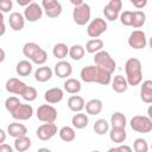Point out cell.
<instances>
[{
  "label": "cell",
  "instance_id": "obj_1",
  "mask_svg": "<svg viewBox=\"0 0 152 152\" xmlns=\"http://www.w3.org/2000/svg\"><path fill=\"white\" fill-rule=\"evenodd\" d=\"M126 78L129 86H138L142 80V66L138 58H128L125 63Z\"/></svg>",
  "mask_w": 152,
  "mask_h": 152
},
{
  "label": "cell",
  "instance_id": "obj_2",
  "mask_svg": "<svg viewBox=\"0 0 152 152\" xmlns=\"http://www.w3.org/2000/svg\"><path fill=\"white\" fill-rule=\"evenodd\" d=\"M94 62H95V65L97 66H101L108 71H110L112 74L114 72V70L116 69V63L115 61L113 59V57L109 55L108 51L106 50H100L95 53L94 56Z\"/></svg>",
  "mask_w": 152,
  "mask_h": 152
},
{
  "label": "cell",
  "instance_id": "obj_3",
  "mask_svg": "<svg viewBox=\"0 0 152 152\" xmlns=\"http://www.w3.org/2000/svg\"><path fill=\"white\" fill-rule=\"evenodd\" d=\"M131 128L138 133H148L152 131V120L146 115H134L131 119Z\"/></svg>",
  "mask_w": 152,
  "mask_h": 152
},
{
  "label": "cell",
  "instance_id": "obj_4",
  "mask_svg": "<svg viewBox=\"0 0 152 152\" xmlns=\"http://www.w3.org/2000/svg\"><path fill=\"white\" fill-rule=\"evenodd\" d=\"M90 15H91V11L88 4H82L81 6H76L72 11V19L80 26L86 25L90 20Z\"/></svg>",
  "mask_w": 152,
  "mask_h": 152
},
{
  "label": "cell",
  "instance_id": "obj_5",
  "mask_svg": "<svg viewBox=\"0 0 152 152\" xmlns=\"http://www.w3.org/2000/svg\"><path fill=\"white\" fill-rule=\"evenodd\" d=\"M37 119L42 122H55L57 119V110L53 106L50 104H42L37 109Z\"/></svg>",
  "mask_w": 152,
  "mask_h": 152
},
{
  "label": "cell",
  "instance_id": "obj_6",
  "mask_svg": "<svg viewBox=\"0 0 152 152\" xmlns=\"http://www.w3.org/2000/svg\"><path fill=\"white\" fill-rule=\"evenodd\" d=\"M121 8H122V0H109V2L103 7V14L107 20L114 21L120 17Z\"/></svg>",
  "mask_w": 152,
  "mask_h": 152
},
{
  "label": "cell",
  "instance_id": "obj_7",
  "mask_svg": "<svg viewBox=\"0 0 152 152\" xmlns=\"http://www.w3.org/2000/svg\"><path fill=\"white\" fill-rule=\"evenodd\" d=\"M106 31H107V23L102 18L93 19L87 27V33L90 38H97Z\"/></svg>",
  "mask_w": 152,
  "mask_h": 152
},
{
  "label": "cell",
  "instance_id": "obj_8",
  "mask_svg": "<svg viewBox=\"0 0 152 152\" xmlns=\"http://www.w3.org/2000/svg\"><path fill=\"white\" fill-rule=\"evenodd\" d=\"M56 133H57V126L55 125V122H44L36 131V135L42 141L50 140L56 135Z\"/></svg>",
  "mask_w": 152,
  "mask_h": 152
},
{
  "label": "cell",
  "instance_id": "obj_9",
  "mask_svg": "<svg viewBox=\"0 0 152 152\" xmlns=\"http://www.w3.org/2000/svg\"><path fill=\"white\" fill-rule=\"evenodd\" d=\"M42 7L49 18H57L62 13V5L58 0H42Z\"/></svg>",
  "mask_w": 152,
  "mask_h": 152
},
{
  "label": "cell",
  "instance_id": "obj_10",
  "mask_svg": "<svg viewBox=\"0 0 152 152\" xmlns=\"http://www.w3.org/2000/svg\"><path fill=\"white\" fill-rule=\"evenodd\" d=\"M43 13H44L43 7L40 5H38V4H36V2L30 4L24 10V17H25V19L27 21H31V23H34V21L42 19Z\"/></svg>",
  "mask_w": 152,
  "mask_h": 152
},
{
  "label": "cell",
  "instance_id": "obj_11",
  "mask_svg": "<svg viewBox=\"0 0 152 152\" xmlns=\"http://www.w3.org/2000/svg\"><path fill=\"white\" fill-rule=\"evenodd\" d=\"M147 44V40H146V34L144 31L141 30H134L131 34H129V38H128V45L135 50H140V49H144Z\"/></svg>",
  "mask_w": 152,
  "mask_h": 152
},
{
  "label": "cell",
  "instance_id": "obj_12",
  "mask_svg": "<svg viewBox=\"0 0 152 152\" xmlns=\"http://www.w3.org/2000/svg\"><path fill=\"white\" fill-rule=\"evenodd\" d=\"M11 115L15 120H28L33 115V108L31 104L19 103L12 112Z\"/></svg>",
  "mask_w": 152,
  "mask_h": 152
},
{
  "label": "cell",
  "instance_id": "obj_13",
  "mask_svg": "<svg viewBox=\"0 0 152 152\" xmlns=\"http://www.w3.org/2000/svg\"><path fill=\"white\" fill-rule=\"evenodd\" d=\"M26 87H27V86H26L23 81H20L19 78H15V77H12V78L7 80V82H6V84H5L6 90H7L8 93L15 94V95H21Z\"/></svg>",
  "mask_w": 152,
  "mask_h": 152
},
{
  "label": "cell",
  "instance_id": "obj_14",
  "mask_svg": "<svg viewBox=\"0 0 152 152\" xmlns=\"http://www.w3.org/2000/svg\"><path fill=\"white\" fill-rule=\"evenodd\" d=\"M53 71L59 78H68L72 74V66H71V64L69 62L61 59L59 62H57L55 64Z\"/></svg>",
  "mask_w": 152,
  "mask_h": 152
},
{
  "label": "cell",
  "instance_id": "obj_15",
  "mask_svg": "<svg viewBox=\"0 0 152 152\" xmlns=\"http://www.w3.org/2000/svg\"><path fill=\"white\" fill-rule=\"evenodd\" d=\"M64 97V93L61 88L58 87H55V88H50L48 89L45 93H44V99L48 103H51V104H55V103H58L63 100Z\"/></svg>",
  "mask_w": 152,
  "mask_h": 152
},
{
  "label": "cell",
  "instance_id": "obj_16",
  "mask_svg": "<svg viewBox=\"0 0 152 152\" xmlns=\"http://www.w3.org/2000/svg\"><path fill=\"white\" fill-rule=\"evenodd\" d=\"M8 23L13 31H21L25 25V17L19 12H13L10 14Z\"/></svg>",
  "mask_w": 152,
  "mask_h": 152
},
{
  "label": "cell",
  "instance_id": "obj_17",
  "mask_svg": "<svg viewBox=\"0 0 152 152\" xmlns=\"http://www.w3.org/2000/svg\"><path fill=\"white\" fill-rule=\"evenodd\" d=\"M96 75H97V65H87V66L82 68V70L80 72L81 80L86 83L95 82Z\"/></svg>",
  "mask_w": 152,
  "mask_h": 152
},
{
  "label": "cell",
  "instance_id": "obj_18",
  "mask_svg": "<svg viewBox=\"0 0 152 152\" xmlns=\"http://www.w3.org/2000/svg\"><path fill=\"white\" fill-rule=\"evenodd\" d=\"M128 82L127 78L124 77L122 75H116L114 76V78L112 80V88L115 93L118 94H122L128 89Z\"/></svg>",
  "mask_w": 152,
  "mask_h": 152
},
{
  "label": "cell",
  "instance_id": "obj_19",
  "mask_svg": "<svg viewBox=\"0 0 152 152\" xmlns=\"http://www.w3.org/2000/svg\"><path fill=\"white\" fill-rule=\"evenodd\" d=\"M7 133H8L11 137H13V138L15 139V138L26 135L27 128H26V126L23 125V124H19V122H11V124L7 126Z\"/></svg>",
  "mask_w": 152,
  "mask_h": 152
},
{
  "label": "cell",
  "instance_id": "obj_20",
  "mask_svg": "<svg viewBox=\"0 0 152 152\" xmlns=\"http://www.w3.org/2000/svg\"><path fill=\"white\" fill-rule=\"evenodd\" d=\"M68 107L70 110L77 113V112H82L83 108H86V102L84 99L80 95H72L68 99Z\"/></svg>",
  "mask_w": 152,
  "mask_h": 152
},
{
  "label": "cell",
  "instance_id": "obj_21",
  "mask_svg": "<svg viewBox=\"0 0 152 152\" xmlns=\"http://www.w3.org/2000/svg\"><path fill=\"white\" fill-rule=\"evenodd\" d=\"M140 99L145 103H152V80L142 82L140 88Z\"/></svg>",
  "mask_w": 152,
  "mask_h": 152
},
{
  "label": "cell",
  "instance_id": "obj_22",
  "mask_svg": "<svg viewBox=\"0 0 152 152\" xmlns=\"http://www.w3.org/2000/svg\"><path fill=\"white\" fill-rule=\"evenodd\" d=\"M109 138L115 144H122L127 138V132L124 127H112L109 132Z\"/></svg>",
  "mask_w": 152,
  "mask_h": 152
},
{
  "label": "cell",
  "instance_id": "obj_23",
  "mask_svg": "<svg viewBox=\"0 0 152 152\" xmlns=\"http://www.w3.org/2000/svg\"><path fill=\"white\" fill-rule=\"evenodd\" d=\"M103 103L100 99H91L86 103V112L89 115H97L101 113Z\"/></svg>",
  "mask_w": 152,
  "mask_h": 152
},
{
  "label": "cell",
  "instance_id": "obj_24",
  "mask_svg": "<svg viewBox=\"0 0 152 152\" xmlns=\"http://www.w3.org/2000/svg\"><path fill=\"white\" fill-rule=\"evenodd\" d=\"M88 122H89L88 115L84 114V113H82V112H77V113L72 116V119H71L72 126H74L75 128H77V129H82V128L87 127V126H88Z\"/></svg>",
  "mask_w": 152,
  "mask_h": 152
},
{
  "label": "cell",
  "instance_id": "obj_25",
  "mask_svg": "<svg viewBox=\"0 0 152 152\" xmlns=\"http://www.w3.org/2000/svg\"><path fill=\"white\" fill-rule=\"evenodd\" d=\"M110 82H112V72L101 68V66H97V75H96V78H95V83L107 86Z\"/></svg>",
  "mask_w": 152,
  "mask_h": 152
},
{
  "label": "cell",
  "instance_id": "obj_26",
  "mask_svg": "<svg viewBox=\"0 0 152 152\" xmlns=\"http://www.w3.org/2000/svg\"><path fill=\"white\" fill-rule=\"evenodd\" d=\"M63 87H64V90L69 94H77L81 91V82L76 78H66L63 83Z\"/></svg>",
  "mask_w": 152,
  "mask_h": 152
},
{
  "label": "cell",
  "instance_id": "obj_27",
  "mask_svg": "<svg viewBox=\"0 0 152 152\" xmlns=\"http://www.w3.org/2000/svg\"><path fill=\"white\" fill-rule=\"evenodd\" d=\"M52 77V70L49 66H39L34 71V78L38 82H48Z\"/></svg>",
  "mask_w": 152,
  "mask_h": 152
},
{
  "label": "cell",
  "instance_id": "obj_28",
  "mask_svg": "<svg viewBox=\"0 0 152 152\" xmlns=\"http://www.w3.org/2000/svg\"><path fill=\"white\" fill-rule=\"evenodd\" d=\"M31 147V139L27 135H23L15 138L14 140V150L18 152H25Z\"/></svg>",
  "mask_w": 152,
  "mask_h": 152
},
{
  "label": "cell",
  "instance_id": "obj_29",
  "mask_svg": "<svg viewBox=\"0 0 152 152\" xmlns=\"http://www.w3.org/2000/svg\"><path fill=\"white\" fill-rule=\"evenodd\" d=\"M32 70H33L32 64H31L28 61H26V59L20 61V62L15 65V71H17V74H18L19 76H23V77L28 76V75L32 72Z\"/></svg>",
  "mask_w": 152,
  "mask_h": 152
},
{
  "label": "cell",
  "instance_id": "obj_30",
  "mask_svg": "<svg viewBox=\"0 0 152 152\" xmlns=\"http://www.w3.org/2000/svg\"><path fill=\"white\" fill-rule=\"evenodd\" d=\"M58 134H59V138L65 141V142H71L75 140L76 138V133H75V129L70 126H64L62 127L59 131H58Z\"/></svg>",
  "mask_w": 152,
  "mask_h": 152
},
{
  "label": "cell",
  "instance_id": "obj_31",
  "mask_svg": "<svg viewBox=\"0 0 152 152\" xmlns=\"http://www.w3.org/2000/svg\"><path fill=\"white\" fill-rule=\"evenodd\" d=\"M102 48H103V40L100 38L89 39L86 44V51L88 53H96L97 51L102 50Z\"/></svg>",
  "mask_w": 152,
  "mask_h": 152
},
{
  "label": "cell",
  "instance_id": "obj_32",
  "mask_svg": "<svg viewBox=\"0 0 152 152\" xmlns=\"http://www.w3.org/2000/svg\"><path fill=\"white\" fill-rule=\"evenodd\" d=\"M110 125L112 127H126L127 125V119L126 115L121 112H114L110 116Z\"/></svg>",
  "mask_w": 152,
  "mask_h": 152
},
{
  "label": "cell",
  "instance_id": "obj_33",
  "mask_svg": "<svg viewBox=\"0 0 152 152\" xmlns=\"http://www.w3.org/2000/svg\"><path fill=\"white\" fill-rule=\"evenodd\" d=\"M146 21V14L142 11H134L132 17V27L133 28H140L144 26Z\"/></svg>",
  "mask_w": 152,
  "mask_h": 152
},
{
  "label": "cell",
  "instance_id": "obj_34",
  "mask_svg": "<svg viewBox=\"0 0 152 152\" xmlns=\"http://www.w3.org/2000/svg\"><path fill=\"white\" fill-rule=\"evenodd\" d=\"M40 49V46L34 42H28L23 46V53L28 59H32V57L36 55V52Z\"/></svg>",
  "mask_w": 152,
  "mask_h": 152
},
{
  "label": "cell",
  "instance_id": "obj_35",
  "mask_svg": "<svg viewBox=\"0 0 152 152\" xmlns=\"http://www.w3.org/2000/svg\"><path fill=\"white\" fill-rule=\"evenodd\" d=\"M52 53L56 58L63 59L66 57V55H69V48L64 43H57L52 49Z\"/></svg>",
  "mask_w": 152,
  "mask_h": 152
},
{
  "label": "cell",
  "instance_id": "obj_36",
  "mask_svg": "<svg viewBox=\"0 0 152 152\" xmlns=\"http://www.w3.org/2000/svg\"><path fill=\"white\" fill-rule=\"evenodd\" d=\"M84 52H86L84 48H83L82 45H80V44H74V45L69 49V56H70V58L74 59V61H80V59H82L83 56H84Z\"/></svg>",
  "mask_w": 152,
  "mask_h": 152
},
{
  "label": "cell",
  "instance_id": "obj_37",
  "mask_svg": "<svg viewBox=\"0 0 152 152\" xmlns=\"http://www.w3.org/2000/svg\"><path fill=\"white\" fill-rule=\"evenodd\" d=\"M93 128H94V132H95L97 135H103V134H106V133L108 132V129H109V124H108V121H107L106 119H99V120L95 121Z\"/></svg>",
  "mask_w": 152,
  "mask_h": 152
},
{
  "label": "cell",
  "instance_id": "obj_38",
  "mask_svg": "<svg viewBox=\"0 0 152 152\" xmlns=\"http://www.w3.org/2000/svg\"><path fill=\"white\" fill-rule=\"evenodd\" d=\"M31 61H32L34 64H37V65H43V64L48 61V53H46V51L40 48V49L36 52V55L32 57Z\"/></svg>",
  "mask_w": 152,
  "mask_h": 152
},
{
  "label": "cell",
  "instance_id": "obj_39",
  "mask_svg": "<svg viewBox=\"0 0 152 152\" xmlns=\"http://www.w3.org/2000/svg\"><path fill=\"white\" fill-rule=\"evenodd\" d=\"M37 90L33 88V87H30V86H27L26 88H25V90L23 91V94H21V97L25 100V101H28V102H31V101H34L36 99H37Z\"/></svg>",
  "mask_w": 152,
  "mask_h": 152
},
{
  "label": "cell",
  "instance_id": "obj_40",
  "mask_svg": "<svg viewBox=\"0 0 152 152\" xmlns=\"http://www.w3.org/2000/svg\"><path fill=\"white\" fill-rule=\"evenodd\" d=\"M133 148L135 152H147L148 151L147 141L142 138H137L133 142Z\"/></svg>",
  "mask_w": 152,
  "mask_h": 152
},
{
  "label": "cell",
  "instance_id": "obj_41",
  "mask_svg": "<svg viewBox=\"0 0 152 152\" xmlns=\"http://www.w3.org/2000/svg\"><path fill=\"white\" fill-rule=\"evenodd\" d=\"M132 17H133V12L132 11H124L120 14V23L125 26H131L132 25Z\"/></svg>",
  "mask_w": 152,
  "mask_h": 152
},
{
  "label": "cell",
  "instance_id": "obj_42",
  "mask_svg": "<svg viewBox=\"0 0 152 152\" xmlns=\"http://www.w3.org/2000/svg\"><path fill=\"white\" fill-rule=\"evenodd\" d=\"M19 103H21V102L19 101L18 97H15V96H10V97H7L6 101H5V108L11 113Z\"/></svg>",
  "mask_w": 152,
  "mask_h": 152
},
{
  "label": "cell",
  "instance_id": "obj_43",
  "mask_svg": "<svg viewBox=\"0 0 152 152\" xmlns=\"http://www.w3.org/2000/svg\"><path fill=\"white\" fill-rule=\"evenodd\" d=\"M13 8L12 0H0V11L2 13H7Z\"/></svg>",
  "mask_w": 152,
  "mask_h": 152
},
{
  "label": "cell",
  "instance_id": "obj_44",
  "mask_svg": "<svg viewBox=\"0 0 152 152\" xmlns=\"http://www.w3.org/2000/svg\"><path fill=\"white\" fill-rule=\"evenodd\" d=\"M132 148L127 145H121V146H118V147H112L109 148V152H131Z\"/></svg>",
  "mask_w": 152,
  "mask_h": 152
},
{
  "label": "cell",
  "instance_id": "obj_45",
  "mask_svg": "<svg viewBox=\"0 0 152 152\" xmlns=\"http://www.w3.org/2000/svg\"><path fill=\"white\" fill-rule=\"evenodd\" d=\"M131 4H133V6L138 10H141L144 8L146 5H147V0H129Z\"/></svg>",
  "mask_w": 152,
  "mask_h": 152
},
{
  "label": "cell",
  "instance_id": "obj_46",
  "mask_svg": "<svg viewBox=\"0 0 152 152\" xmlns=\"http://www.w3.org/2000/svg\"><path fill=\"white\" fill-rule=\"evenodd\" d=\"M13 151V148L10 146V145H7V144H0V152H12Z\"/></svg>",
  "mask_w": 152,
  "mask_h": 152
},
{
  "label": "cell",
  "instance_id": "obj_47",
  "mask_svg": "<svg viewBox=\"0 0 152 152\" xmlns=\"http://www.w3.org/2000/svg\"><path fill=\"white\" fill-rule=\"evenodd\" d=\"M15 1H17V4H18L19 6H21V7H26V6H28L30 4L33 2V0H15Z\"/></svg>",
  "mask_w": 152,
  "mask_h": 152
},
{
  "label": "cell",
  "instance_id": "obj_48",
  "mask_svg": "<svg viewBox=\"0 0 152 152\" xmlns=\"http://www.w3.org/2000/svg\"><path fill=\"white\" fill-rule=\"evenodd\" d=\"M5 139H6V133H5V131L1 128V129H0V144H4V142H5Z\"/></svg>",
  "mask_w": 152,
  "mask_h": 152
},
{
  "label": "cell",
  "instance_id": "obj_49",
  "mask_svg": "<svg viewBox=\"0 0 152 152\" xmlns=\"http://www.w3.org/2000/svg\"><path fill=\"white\" fill-rule=\"evenodd\" d=\"M70 2L76 7V6H81L82 4H84L83 2V0H70Z\"/></svg>",
  "mask_w": 152,
  "mask_h": 152
},
{
  "label": "cell",
  "instance_id": "obj_50",
  "mask_svg": "<svg viewBox=\"0 0 152 152\" xmlns=\"http://www.w3.org/2000/svg\"><path fill=\"white\" fill-rule=\"evenodd\" d=\"M147 116L152 120V103L148 106V108H147Z\"/></svg>",
  "mask_w": 152,
  "mask_h": 152
},
{
  "label": "cell",
  "instance_id": "obj_51",
  "mask_svg": "<svg viewBox=\"0 0 152 152\" xmlns=\"http://www.w3.org/2000/svg\"><path fill=\"white\" fill-rule=\"evenodd\" d=\"M4 59H5V51H4V49H1V59H0V62H4Z\"/></svg>",
  "mask_w": 152,
  "mask_h": 152
},
{
  "label": "cell",
  "instance_id": "obj_52",
  "mask_svg": "<svg viewBox=\"0 0 152 152\" xmlns=\"http://www.w3.org/2000/svg\"><path fill=\"white\" fill-rule=\"evenodd\" d=\"M148 45H150V48L152 49V37H151V38L148 39Z\"/></svg>",
  "mask_w": 152,
  "mask_h": 152
},
{
  "label": "cell",
  "instance_id": "obj_53",
  "mask_svg": "<svg viewBox=\"0 0 152 152\" xmlns=\"http://www.w3.org/2000/svg\"><path fill=\"white\" fill-rule=\"evenodd\" d=\"M39 151H49V148H39Z\"/></svg>",
  "mask_w": 152,
  "mask_h": 152
},
{
  "label": "cell",
  "instance_id": "obj_54",
  "mask_svg": "<svg viewBox=\"0 0 152 152\" xmlns=\"http://www.w3.org/2000/svg\"><path fill=\"white\" fill-rule=\"evenodd\" d=\"M151 148H152V146H151Z\"/></svg>",
  "mask_w": 152,
  "mask_h": 152
}]
</instances>
